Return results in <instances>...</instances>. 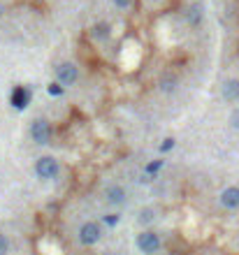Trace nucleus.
Here are the masks:
<instances>
[{"label": "nucleus", "mask_w": 239, "mask_h": 255, "mask_svg": "<svg viewBox=\"0 0 239 255\" xmlns=\"http://www.w3.org/2000/svg\"><path fill=\"white\" fill-rule=\"evenodd\" d=\"M58 172H61V165H58V160L51 158V156H42V158H37V162H35V174H37L40 179H53V176H58Z\"/></svg>", "instance_id": "obj_1"}, {"label": "nucleus", "mask_w": 239, "mask_h": 255, "mask_svg": "<svg viewBox=\"0 0 239 255\" xmlns=\"http://www.w3.org/2000/svg\"><path fill=\"white\" fill-rule=\"evenodd\" d=\"M137 248L144 255L158 253V248H160V237H158L154 230H144V232L137 237Z\"/></svg>", "instance_id": "obj_2"}, {"label": "nucleus", "mask_w": 239, "mask_h": 255, "mask_svg": "<svg viewBox=\"0 0 239 255\" xmlns=\"http://www.w3.org/2000/svg\"><path fill=\"white\" fill-rule=\"evenodd\" d=\"M31 137L35 144H49L51 139V126L44 118H35L31 123Z\"/></svg>", "instance_id": "obj_3"}, {"label": "nucleus", "mask_w": 239, "mask_h": 255, "mask_svg": "<svg viewBox=\"0 0 239 255\" xmlns=\"http://www.w3.org/2000/svg\"><path fill=\"white\" fill-rule=\"evenodd\" d=\"M79 79V67L74 63H61L56 67V81L63 86H72Z\"/></svg>", "instance_id": "obj_4"}, {"label": "nucleus", "mask_w": 239, "mask_h": 255, "mask_svg": "<svg viewBox=\"0 0 239 255\" xmlns=\"http://www.w3.org/2000/svg\"><path fill=\"white\" fill-rule=\"evenodd\" d=\"M100 237H102V227L98 223H84L79 227V241L84 246H93L100 241Z\"/></svg>", "instance_id": "obj_5"}, {"label": "nucleus", "mask_w": 239, "mask_h": 255, "mask_svg": "<svg viewBox=\"0 0 239 255\" xmlns=\"http://www.w3.org/2000/svg\"><path fill=\"white\" fill-rule=\"evenodd\" d=\"M10 102H12V107H14V109L23 112L26 107L31 105V88H26V86H17V88L12 91Z\"/></svg>", "instance_id": "obj_6"}, {"label": "nucleus", "mask_w": 239, "mask_h": 255, "mask_svg": "<svg viewBox=\"0 0 239 255\" xmlns=\"http://www.w3.org/2000/svg\"><path fill=\"white\" fill-rule=\"evenodd\" d=\"M221 204L225 209H239V186H230L221 192Z\"/></svg>", "instance_id": "obj_7"}, {"label": "nucleus", "mask_w": 239, "mask_h": 255, "mask_svg": "<svg viewBox=\"0 0 239 255\" xmlns=\"http://www.w3.org/2000/svg\"><path fill=\"white\" fill-rule=\"evenodd\" d=\"M223 97L228 102H237L239 100V79H228L223 84Z\"/></svg>", "instance_id": "obj_8"}, {"label": "nucleus", "mask_w": 239, "mask_h": 255, "mask_svg": "<svg viewBox=\"0 0 239 255\" xmlns=\"http://www.w3.org/2000/svg\"><path fill=\"white\" fill-rule=\"evenodd\" d=\"M107 202L109 204H123L125 202V191L121 186H109L107 188Z\"/></svg>", "instance_id": "obj_9"}, {"label": "nucleus", "mask_w": 239, "mask_h": 255, "mask_svg": "<svg viewBox=\"0 0 239 255\" xmlns=\"http://www.w3.org/2000/svg\"><path fill=\"white\" fill-rule=\"evenodd\" d=\"M112 35V28H109V23H95L93 28H91V37L98 40V42H102Z\"/></svg>", "instance_id": "obj_10"}, {"label": "nucleus", "mask_w": 239, "mask_h": 255, "mask_svg": "<svg viewBox=\"0 0 239 255\" xmlns=\"http://www.w3.org/2000/svg\"><path fill=\"white\" fill-rule=\"evenodd\" d=\"M174 84H177V79H174V77H170V75H167L165 79L160 81V88H163L165 93H170V91H174V88H177Z\"/></svg>", "instance_id": "obj_11"}, {"label": "nucleus", "mask_w": 239, "mask_h": 255, "mask_svg": "<svg viewBox=\"0 0 239 255\" xmlns=\"http://www.w3.org/2000/svg\"><path fill=\"white\" fill-rule=\"evenodd\" d=\"M154 218H156L154 209H142V213H139V223H151Z\"/></svg>", "instance_id": "obj_12"}, {"label": "nucleus", "mask_w": 239, "mask_h": 255, "mask_svg": "<svg viewBox=\"0 0 239 255\" xmlns=\"http://www.w3.org/2000/svg\"><path fill=\"white\" fill-rule=\"evenodd\" d=\"M119 221H121V216H119V213H107V216H104V225H109V227H114Z\"/></svg>", "instance_id": "obj_13"}, {"label": "nucleus", "mask_w": 239, "mask_h": 255, "mask_svg": "<svg viewBox=\"0 0 239 255\" xmlns=\"http://www.w3.org/2000/svg\"><path fill=\"white\" fill-rule=\"evenodd\" d=\"M7 253H10V241H7L5 234H0V255H7Z\"/></svg>", "instance_id": "obj_14"}, {"label": "nucleus", "mask_w": 239, "mask_h": 255, "mask_svg": "<svg viewBox=\"0 0 239 255\" xmlns=\"http://www.w3.org/2000/svg\"><path fill=\"white\" fill-rule=\"evenodd\" d=\"M163 167V160H156V162H149L146 165V174H156L158 170Z\"/></svg>", "instance_id": "obj_15"}, {"label": "nucleus", "mask_w": 239, "mask_h": 255, "mask_svg": "<svg viewBox=\"0 0 239 255\" xmlns=\"http://www.w3.org/2000/svg\"><path fill=\"white\" fill-rule=\"evenodd\" d=\"M63 91H65V88H63V84H58V81L49 84V93H51V96H63Z\"/></svg>", "instance_id": "obj_16"}, {"label": "nucleus", "mask_w": 239, "mask_h": 255, "mask_svg": "<svg viewBox=\"0 0 239 255\" xmlns=\"http://www.w3.org/2000/svg\"><path fill=\"white\" fill-rule=\"evenodd\" d=\"M172 149H174V139H172V137L163 139V144H160V151H163V153H167V151H172Z\"/></svg>", "instance_id": "obj_17"}, {"label": "nucleus", "mask_w": 239, "mask_h": 255, "mask_svg": "<svg viewBox=\"0 0 239 255\" xmlns=\"http://www.w3.org/2000/svg\"><path fill=\"white\" fill-rule=\"evenodd\" d=\"M230 126L235 128V130H239V109L232 112V116H230Z\"/></svg>", "instance_id": "obj_18"}, {"label": "nucleus", "mask_w": 239, "mask_h": 255, "mask_svg": "<svg viewBox=\"0 0 239 255\" xmlns=\"http://www.w3.org/2000/svg\"><path fill=\"white\" fill-rule=\"evenodd\" d=\"M114 5H116V7H128V5H130V0H114Z\"/></svg>", "instance_id": "obj_19"}, {"label": "nucleus", "mask_w": 239, "mask_h": 255, "mask_svg": "<svg viewBox=\"0 0 239 255\" xmlns=\"http://www.w3.org/2000/svg\"><path fill=\"white\" fill-rule=\"evenodd\" d=\"M0 14H2V7H0Z\"/></svg>", "instance_id": "obj_20"}]
</instances>
